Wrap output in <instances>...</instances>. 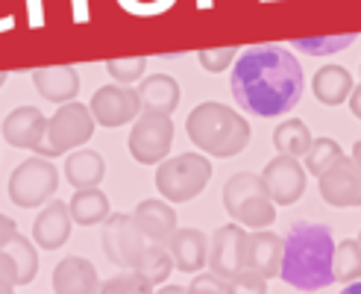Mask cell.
I'll list each match as a JSON object with an SVG mask.
<instances>
[{
  "label": "cell",
  "mask_w": 361,
  "mask_h": 294,
  "mask_svg": "<svg viewBox=\"0 0 361 294\" xmlns=\"http://www.w3.org/2000/svg\"><path fill=\"white\" fill-rule=\"evenodd\" d=\"M317 189L320 197L335 209L361 206V168L353 162V156H341L317 177Z\"/></svg>",
  "instance_id": "10"
},
{
  "label": "cell",
  "mask_w": 361,
  "mask_h": 294,
  "mask_svg": "<svg viewBox=\"0 0 361 294\" xmlns=\"http://www.w3.org/2000/svg\"><path fill=\"white\" fill-rule=\"evenodd\" d=\"M32 83L39 88V95L50 103H71L80 95V74L71 65L32 71Z\"/></svg>",
  "instance_id": "21"
},
{
  "label": "cell",
  "mask_w": 361,
  "mask_h": 294,
  "mask_svg": "<svg viewBox=\"0 0 361 294\" xmlns=\"http://www.w3.org/2000/svg\"><path fill=\"white\" fill-rule=\"evenodd\" d=\"M341 156H344V151H341V144L335 141V139H314L312 141V147H309V153H305L302 159H305V171L309 174H314V177H320L323 171L329 168V165H335Z\"/></svg>",
  "instance_id": "29"
},
{
  "label": "cell",
  "mask_w": 361,
  "mask_h": 294,
  "mask_svg": "<svg viewBox=\"0 0 361 294\" xmlns=\"http://www.w3.org/2000/svg\"><path fill=\"white\" fill-rule=\"evenodd\" d=\"M168 253L173 259V268L183 274H197L206 265V253H209V238L203 230L197 227H183L173 230L168 238Z\"/></svg>",
  "instance_id": "17"
},
{
  "label": "cell",
  "mask_w": 361,
  "mask_h": 294,
  "mask_svg": "<svg viewBox=\"0 0 361 294\" xmlns=\"http://www.w3.org/2000/svg\"><path fill=\"white\" fill-rule=\"evenodd\" d=\"M68 209H71V220L80 224V227L103 224V220L112 215L109 197H106L100 189H77V194L71 197Z\"/></svg>",
  "instance_id": "24"
},
{
  "label": "cell",
  "mask_w": 361,
  "mask_h": 294,
  "mask_svg": "<svg viewBox=\"0 0 361 294\" xmlns=\"http://www.w3.org/2000/svg\"><path fill=\"white\" fill-rule=\"evenodd\" d=\"M15 286H18V265L6 250H0V294H15Z\"/></svg>",
  "instance_id": "35"
},
{
  "label": "cell",
  "mask_w": 361,
  "mask_h": 294,
  "mask_svg": "<svg viewBox=\"0 0 361 294\" xmlns=\"http://www.w3.org/2000/svg\"><path fill=\"white\" fill-rule=\"evenodd\" d=\"M188 141L214 159L238 156L250 144V124L226 103H200L185 121Z\"/></svg>",
  "instance_id": "3"
},
{
  "label": "cell",
  "mask_w": 361,
  "mask_h": 294,
  "mask_svg": "<svg viewBox=\"0 0 361 294\" xmlns=\"http://www.w3.org/2000/svg\"><path fill=\"white\" fill-rule=\"evenodd\" d=\"M341 294H361V283H347V288Z\"/></svg>",
  "instance_id": "41"
},
{
  "label": "cell",
  "mask_w": 361,
  "mask_h": 294,
  "mask_svg": "<svg viewBox=\"0 0 361 294\" xmlns=\"http://www.w3.org/2000/svg\"><path fill=\"white\" fill-rule=\"evenodd\" d=\"M103 253L106 259L121 265L123 271H138L141 256L147 250V238L135 227L133 215H109L103 220Z\"/></svg>",
  "instance_id": "8"
},
{
  "label": "cell",
  "mask_w": 361,
  "mask_h": 294,
  "mask_svg": "<svg viewBox=\"0 0 361 294\" xmlns=\"http://www.w3.org/2000/svg\"><path fill=\"white\" fill-rule=\"evenodd\" d=\"M262 182L276 206H291L305 194V168L291 156H276L264 165Z\"/></svg>",
  "instance_id": "13"
},
{
  "label": "cell",
  "mask_w": 361,
  "mask_h": 294,
  "mask_svg": "<svg viewBox=\"0 0 361 294\" xmlns=\"http://www.w3.org/2000/svg\"><path fill=\"white\" fill-rule=\"evenodd\" d=\"M358 74H361V68H358Z\"/></svg>",
  "instance_id": "44"
},
{
  "label": "cell",
  "mask_w": 361,
  "mask_h": 294,
  "mask_svg": "<svg viewBox=\"0 0 361 294\" xmlns=\"http://www.w3.org/2000/svg\"><path fill=\"white\" fill-rule=\"evenodd\" d=\"M226 294H267V280L259 271H238L226 280Z\"/></svg>",
  "instance_id": "33"
},
{
  "label": "cell",
  "mask_w": 361,
  "mask_h": 294,
  "mask_svg": "<svg viewBox=\"0 0 361 294\" xmlns=\"http://www.w3.org/2000/svg\"><path fill=\"white\" fill-rule=\"evenodd\" d=\"M106 71L115 77V83L121 86H130L135 80L144 77V71H147V59L144 57H133V59H109L106 62Z\"/></svg>",
  "instance_id": "32"
},
{
  "label": "cell",
  "mask_w": 361,
  "mask_h": 294,
  "mask_svg": "<svg viewBox=\"0 0 361 294\" xmlns=\"http://www.w3.org/2000/svg\"><path fill=\"white\" fill-rule=\"evenodd\" d=\"M312 91L323 106H341L353 91V74L344 65H323L314 71Z\"/></svg>",
  "instance_id": "22"
},
{
  "label": "cell",
  "mask_w": 361,
  "mask_h": 294,
  "mask_svg": "<svg viewBox=\"0 0 361 294\" xmlns=\"http://www.w3.org/2000/svg\"><path fill=\"white\" fill-rule=\"evenodd\" d=\"M156 294H185V288L183 286H161Z\"/></svg>",
  "instance_id": "39"
},
{
  "label": "cell",
  "mask_w": 361,
  "mask_h": 294,
  "mask_svg": "<svg viewBox=\"0 0 361 294\" xmlns=\"http://www.w3.org/2000/svg\"><path fill=\"white\" fill-rule=\"evenodd\" d=\"M92 136H94L92 109L71 100V103H62L59 112L47 121L44 139L35 147V153L44 159H56V156H65L68 151H74V147H82Z\"/></svg>",
  "instance_id": "6"
},
{
  "label": "cell",
  "mask_w": 361,
  "mask_h": 294,
  "mask_svg": "<svg viewBox=\"0 0 361 294\" xmlns=\"http://www.w3.org/2000/svg\"><path fill=\"white\" fill-rule=\"evenodd\" d=\"M229 88L247 115L279 118L300 103L305 77L297 57L288 47L256 45L235 57Z\"/></svg>",
  "instance_id": "1"
},
{
  "label": "cell",
  "mask_w": 361,
  "mask_h": 294,
  "mask_svg": "<svg viewBox=\"0 0 361 294\" xmlns=\"http://www.w3.org/2000/svg\"><path fill=\"white\" fill-rule=\"evenodd\" d=\"M355 42V33L344 35H323V39H294L291 47H300L305 57H329V53H341Z\"/></svg>",
  "instance_id": "31"
},
{
  "label": "cell",
  "mask_w": 361,
  "mask_h": 294,
  "mask_svg": "<svg viewBox=\"0 0 361 294\" xmlns=\"http://www.w3.org/2000/svg\"><path fill=\"white\" fill-rule=\"evenodd\" d=\"M358 245H361V233H358Z\"/></svg>",
  "instance_id": "43"
},
{
  "label": "cell",
  "mask_w": 361,
  "mask_h": 294,
  "mask_svg": "<svg viewBox=\"0 0 361 294\" xmlns=\"http://www.w3.org/2000/svg\"><path fill=\"white\" fill-rule=\"evenodd\" d=\"M6 77H9V74H6V71H0V88H4V83H6Z\"/></svg>",
  "instance_id": "42"
},
{
  "label": "cell",
  "mask_w": 361,
  "mask_h": 294,
  "mask_svg": "<svg viewBox=\"0 0 361 294\" xmlns=\"http://www.w3.org/2000/svg\"><path fill=\"white\" fill-rule=\"evenodd\" d=\"M71 209L62 200H50L44 204V209L39 212L32 224V242L42 250H59L68 238H71Z\"/></svg>",
  "instance_id": "16"
},
{
  "label": "cell",
  "mask_w": 361,
  "mask_h": 294,
  "mask_svg": "<svg viewBox=\"0 0 361 294\" xmlns=\"http://www.w3.org/2000/svg\"><path fill=\"white\" fill-rule=\"evenodd\" d=\"M312 141L314 139L309 133V127H305L300 118H288L274 130V147L282 156H291V159H302L309 153Z\"/></svg>",
  "instance_id": "25"
},
{
  "label": "cell",
  "mask_w": 361,
  "mask_h": 294,
  "mask_svg": "<svg viewBox=\"0 0 361 294\" xmlns=\"http://www.w3.org/2000/svg\"><path fill=\"white\" fill-rule=\"evenodd\" d=\"M350 109H353V115L355 118H361V86H353V91H350Z\"/></svg>",
  "instance_id": "38"
},
{
  "label": "cell",
  "mask_w": 361,
  "mask_h": 294,
  "mask_svg": "<svg viewBox=\"0 0 361 294\" xmlns=\"http://www.w3.org/2000/svg\"><path fill=\"white\" fill-rule=\"evenodd\" d=\"M18 233V227H15V220L9 218V215H0V250H4L9 242H12V235Z\"/></svg>",
  "instance_id": "37"
},
{
  "label": "cell",
  "mask_w": 361,
  "mask_h": 294,
  "mask_svg": "<svg viewBox=\"0 0 361 294\" xmlns=\"http://www.w3.org/2000/svg\"><path fill=\"white\" fill-rule=\"evenodd\" d=\"M100 294H156L153 283L138 271H121L106 283H100Z\"/></svg>",
  "instance_id": "30"
},
{
  "label": "cell",
  "mask_w": 361,
  "mask_h": 294,
  "mask_svg": "<svg viewBox=\"0 0 361 294\" xmlns=\"http://www.w3.org/2000/svg\"><path fill=\"white\" fill-rule=\"evenodd\" d=\"M133 220L150 245H165L168 247V238L176 230L173 206L168 204V200H156V197L141 200V204L135 206V212H133Z\"/></svg>",
  "instance_id": "15"
},
{
  "label": "cell",
  "mask_w": 361,
  "mask_h": 294,
  "mask_svg": "<svg viewBox=\"0 0 361 294\" xmlns=\"http://www.w3.org/2000/svg\"><path fill=\"white\" fill-rule=\"evenodd\" d=\"M47 118L35 106H18L4 121V141L18 151H35L44 139Z\"/></svg>",
  "instance_id": "14"
},
{
  "label": "cell",
  "mask_w": 361,
  "mask_h": 294,
  "mask_svg": "<svg viewBox=\"0 0 361 294\" xmlns=\"http://www.w3.org/2000/svg\"><path fill=\"white\" fill-rule=\"evenodd\" d=\"M206 265H212V274L221 280H229L232 274L247 268V233L241 224L232 220L212 235Z\"/></svg>",
  "instance_id": "12"
},
{
  "label": "cell",
  "mask_w": 361,
  "mask_h": 294,
  "mask_svg": "<svg viewBox=\"0 0 361 294\" xmlns=\"http://www.w3.org/2000/svg\"><path fill=\"white\" fill-rule=\"evenodd\" d=\"M53 291L56 294H100L97 268L82 256H68L53 271Z\"/></svg>",
  "instance_id": "18"
},
{
  "label": "cell",
  "mask_w": 361,
  "mask_h": 294,
  "mask_svg": "<svg viewBox=\"0 0 361 294\" xmlns=\"http://www.w3.org/2000/svg\"><path fill=\"white\" fill-rule=\"evenodd\" d=\"M332 259H335L332 230L314 224V220H300L282 238L279 277L297 291H320L335 283Z\"/></svg>",
  "instance_id": "2"
},
{
  "label": "cell",
  "mask_w": 361,
  "mask_h": 294,
  "mask_svg": "<svg viewBox=\"0 0 361 294\" xmlns=\"http://www.w3.org/2000/svg\"><path fill=\"white\" fill-rule=\"evenodd\" d=\"M88 109H92V115H94V124L115 130V127H123V124H130V121L138 118L141 103H138V91L135 88L112 83V86H103V88L94 91Z\"/></svg>",
  "instance_id": "11"
},
{
  "label": "cell",
  "mask_w": 361,
  "mask_h": 294,
  "mask_svg": "<svg viewBox=\"0 0 361 294\" xmlns=\"http://www.w3.org/2000/svg\"><path fill=\"white\" fill-rule=\"evenodd\" d=\"M173 271V259L165 245H147V250H144L141 256V265H138V274H144L153 286H165L168 277Z\"/></svg>",
  "instance_id": "28"
},
{
  "label": "cell",
  "mask_w": 361,
  "mask_h": 294,
  "mask_svg": "<svg viewBox=\"0 0 361 294\" xmlns=\"http://www.w3.org/2000/svg\"><path fill=\"white\" fill-rule=\"evenodd\" d=\"M332 277H335V283L361 280V245H358V238H344V242L335 245Z\"/></svg>",
  "instance_id": "26"
},
{
  "label": "cell",
  "mask_w": 361,
  "mask_h": 294,
  "mask_svg": "<svg viewBox=\"0 0 361 294\" xmlns=\"http://www.w3.org/2000/svg\"><path fill=\"white\" fill-rule=\"evenodd\" d=\"M353 162L361 168V139H358V141H355V147H353Z\"/></svg>",
  "instance_id": "40"
},
{
  "label": "cell",
  "mask_w": 361,
  "mask_h": 294,
  "mask_svg": "<svg viewBox=\"0 0 361 294\" xmlns=\"http://www.w3.org/2000/svg\"><path fill=\"white\" fill-rule=\"evenodd\" d=\"M235 47H212V50H200L197 53V59H200V65L209 71V74H221L229 68V62L235 59Z\"/></svg>",
  "instance_id": "34"
},
{
  "label": "cell",
  "mask_w": 361,
  "mask_h": 294,
  "mask_svg": "<svg viewBox=\"0 0 361 294\" xmlns=\"http://www.w3.org/2000/svg\"><path fill=\"white\" fill-rule=\"evenodd\" d=\"M173 144V121L168 115H150L144 112L135 118L133 133H130V153L141 165H159L168 159Z\"/></svg>",
  "instance_id": "9"
},
{
  "label": "cell",
  "mask_w": 361,
  "mask_h": 294,
  "mask_svg": "<svg viewBox=\"0 0 361 294\" xmlns=\"http://www.w3.org/2000/svg\"><path fill=\"white\" fill-rule=\"evenodd\" d=\"M279 265H282V235L270 233V230H256L247 233V268L259 271L264 280L279 277Z\"/></svg>",
  "instance_id": "19"
},
{
  "label": "cell",
  "mask_w": 361,
  "mask_h": 294,
  "mask_svg": "<svg viewBox=\"0 0 361 294\" xmlns=\"http://www.w3.org/2000/svg\"><path fill=\"white\" fill-rule=\"evenodd\" d=\"M138 103L150 115H173L179 106V83L171 74H153L138 88Z\"/></svg>",
  "instance_id": "20"
},
{
  "label": "cell",
  "mask_w": 361,
  "mask_h": 294,
  "mask_svg": "<svg viewBox=\"0 0 361 294\" xmlns=\"http://www.w3.org/2000/svg\"><path fill=\"white\" fill-rule=\"evenodd\" d=\"M214 168L203 153H179L173 159H161L156 168V189L168 204H188L203 194Z\"/></svg>",
  "instance_id": "5"
},
{
  "label": "cell",
  "mask_w": 361,
  "mask_h": 294,
  "mask_svg": "<svg viewBox=\"0 0 361 294\" xmlns=\"http://www.w3.org/2000/svg\"><path fill=\"white\" fill-rule=\"evenodd\" d=\"M224 209L232 215V220L250 230H267L276 220V204L270 200L262 177L241 171L226 180L224 189Z\"/></svg>",
  "instance_id": "4"
},
{
  "label": "cell",
  "mask_w": 361,
  "mask_h": 294,
  "mask_svg": "<svg viewBox=\"0 0 361 294\" xmlns=\"http://www.w3.org/2000/svg\"><path fill=\"white\" fill-rule=\"evenodd\" d=\"M59 189V171L56 165L44 156L24 159L9 177V197L21 209H39Z\"/></svg>",
  "instance_id": "7"
},
{
  "label": "cell",
  "mask_w": 361,
  "mask_h": 294,
  "mask_svg": "<svg viewBox=\"0 0 361 294\" xmlns=\"http://www.w3.org/2000/svg\"><path fill=\"white\" fill-rule=\"evenodd\" d=\"M65 177L74 189H97L106 177V162L97 151H74L65 162Z\"/></svg>",
  "instance_id": "23"
},
{
  "label": "cell",
  "mask_w": 361,
  "mask_h": 294,
  "mask_svg": "<svg viewBox=\"0 0 361 294\" xmlns=\"http://www.w3.org/2000/svg\"><path fill=\"white\" fill-rule=\"evenodd\" d=\"M4 250L12 256L15 265H18V286L32 283V280H35V274H39V253H35L32 242H27L21 233H15V235H12V242H9Z\"/></svg>",
  "instance_id": "27"
},
{
  "label": "cell",
  "mask_w": 361,
  "mask_h": 294,
  "mask_svg": "<svg viewBox=\"0 0 361 294\" xmlns=\"http://www.w3.org/2000/svg\"><path fill=\"white\" fill-rule=\"evenodd\" d=\"M185 294H226V280L214 277V274H200L188 288Z\"/></svg>",
  "instance_id": "36"
}]
</instances>
